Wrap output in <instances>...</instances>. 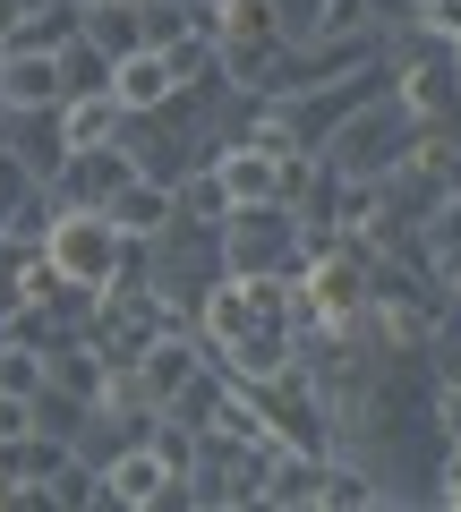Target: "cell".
Segmentation results:
<instances>
[{
	"label": "cell",
	"instance_id": "21",
	"mask_svg": "<svg viewBox=\"0 0 461 512\" xmlns=\"http://www.w3.org/2000/svg\"><path fill=\"white\" fill-rule=\"evenodd\" d=\"M171 205H180V214H197V222H222V214H231V197H222V180H214V163H197V171H180V180H171Z\"/></svg>",
	"mask_w": 461,
	"mask_h": 512
},
{
	"label": "cell",
	"instance_id": "25",
	"mask_svg": "<svg viewBox=\"0 0 461 512\" xmlns=\"http://www.w3.org/2000/svg\"><path fill=\"white\" fill-rule=\"evenodd\" d=\"M35 384H43V350H26V342L0 333V393H35Z\"/></svg>",
	"mask_w": 461,
	"mask_h": 512
},
{
	"label": "cell",
	"instance_id": "15",
	"mask_svg": "<svg viewBox=\"0 0 461 512\" xmlns=\"http://www.w3.org/2000/svg\"><path fill=\"white\" fill-rule=\"evenodd\" d=\"M26 410H35V436H60V444H77V436H86V419H94L86 393H69V384H52V376L26 393Z\"/></svg>",
	"mask_w": 461,
	"mask_h": 512
},
{
	"label": "cell",
	"instance_id": "26",
	"mask_svg": "<svg viewBox=\"0 0 461 512\" xmlns=\"http://www.w3.org/2000/svg\"><path fill=\"white\" fill-rule=\"evenodd\" d=\"M137 18H146V43H154V52L188 43V18H180V0H137Z\"/></svg>",
	"mask_w": 461,
	"mask_h": 512
},
{
	"label": "cell",
	"instance_id": "16",
	"mask_svg": "<svg viewBox=\"0 0 461 512\" xmlns=\"http://www.w3.org/2000/svg\"><path fill=\"white\" fill-rule=\"evenodd\" d=\"M222 402H231V376H222V367L205 359L197 376H188L180 393H171V402H163V419H180V427H197V436H205V427L222 419Z\"/></svg>",
	"mask_w": 461,
	"mask_h": 512
},
{
	"label": "cell",
	"instance_id": "9",
	"mask_svg": "<svg viewBox=\"0 0 461 512\" xmlns=\"http://www.w3.org/2000/svg\"><path fill=\"white\" fill-rule=\"evenodd\" d=\"M0 146L26 163V180L52 188V171L69 163V128H60V103H52V111H0Z\"/></svg>",
	"mask_w": 461,
	"mask_h": 512
},
{
	"label": "cell",
	"instance_id": "5",
	"mask_svg": "<svg viewBox=\"0 0 461 512\" xmlns=\"http://www.w3.org/2000/svg\"><path fill=\"white\" fill-rule=\"evenodd\" d=\"M248 393H257L265 436H274L282 453H333V419L316 410V393H308V376H299V367H282V376L248 384Z\"/></svg>",
	"mask_w": 461,
	"mask_h": 512
},
{
	"label": "cell",
	"instance_id": "4",
	"mask_svg": "<svg viewBox=\"0 0 461 512\" xmlns=\"http://www.w3.org/2000/svg\"><path fill=\"white\" fill-rule=\"evenodd\" d=\"M222 274H299L291 205H231L222 214Z\"/></svg>",
	"mask_w": 461,
	"mask_h": 512
},
{
	"label": "cell",
	"instance_id": "19",
	"mask_svg": "<svg viewBox=\"0 0 461 512\" xmlns=\"http://www.w3.org/2000/svg\"><path fill=\"white\" fill-rule=\"evenodd\" d=\"M69 35H86V9H77V0H35V9H26V26H18L26 52H60ZM18 43H9V52H18Z\"/></svg>",
	"mask_w": 461,
	"mask_h": 512
},
{
	"label": "cell",
	"instance_id": "14",
	"mask_svg": "<svg viewBox=\"0 0 461 512\" xmlns=\"http://www.w3.org/2000/svg\"><path fill=\"white\" fill-rule=\"evenodd\" d=\"M316 495H325V453H274V470H265V495H257V504L299 512V504H316Z\"/></svg>",
	"mask_w": 461,
	"mask_h": 512
},
{
	"label": "cell",
	"instance_id": "29",
	"mask_svg": "<svg viewBox=\"0 0 461 512\" xmlns=\"http://www.w3.org/2000/svg\"><path fill=\"white\" fill-rule=\"evenodd\" d=\"M35 436V410H26V393H0V444H26Z\"/></svg>",
	"mask_w": 461,
	"mask_h": 512
},
{
	"label": "cell",
	"instance_id": "30",
	"mask_svg": "<svg viewBox=\"0 0 461 512\" xmlns=\"http://www.w3.org/2000/svg\"><path fill=\"white\" fill-rule=\"evenodd\" d=\"M419 26L453 43V35H461V0H419Z\"/></svg>",
	"mask_w": 461,
	"mask_h": 512
},
{
	"label": "cell",
	"instance_id": "24",
	"mask_svg": "<svg viewBox=\"0 0 461 512\" xmlns=\"http://www.w3.org/2000/svg\"><path fill=\"white\" fill-rule=\"evenodd\" d=\"M60 461H69V444H60V436H26V444H9V470H18V478H35V487L60 470Z\"/></svg>",
	"mask_w": 461,
	"mask_h": 512
},
{
	"label": "cell",
	"instance_id": "31",
	"mask_svg": "<svg viewBox=\"0 0 461 512\" xmlns=\"http://www.w3.org/2000/svg\"><path fill=\"white\" fill-rule=\"evenodd\" d=\"M265 9H274V18H282V35H308V26H316V0H265Z\"/></svg>",
	"mask_w": 461,
	"mask_h": 512
},
{
	"label": "cell",
	"instance_id": "18",
	"mask_svg": "<svg viewBox=\"0 0 461 512\" xmlns=\"http://www.w3.org/2000/svg\"><path fill=\"white\" fill-rule=\"evenodd\" d=\"M60 128H69V146H120L129 111L111 103V94H77V103H60Z\"/></svg>",
	"mask_w": 461,
	"mask_h": 512
},
{
	"label": "cell",
	"instance_id": "1",
	"mask_svg": "<svg viewBox=\"0 0 461 512\" xmlns=\"http://www.w3.org/2000/svg\"><path fill=\"white\" fill-rule=\"evenodd\" d=\"M299 333H308V299L299 274H222L197 308V342L205 359L231 384H265L299 359Z\"/></svg>",
	"mask_w": 461,
	"mask_h": 512
},
{
	"label": "cell",
	"instance_id": "3",
	"mask_svg": "<svg viewBox=\"0 0 461 512\" xmlns=\"http://www.w3.org/2000/svg\"><path fill=\"white\" fill-rule=\"evenodd\" d=\"M410 137H419V120H410V103H402V94H368V103H359L351 120L333 128V137H325L316 154H325V163L342 171V180H376V171H393V163L410 154Z\"/></svg>",
	"mask_w": 461,
	"mask_h": 512
},
{
	"label": "cell",
	"instance_id": "27",
	"mask_svg": "<svg viewBox=\"0 0 461 512\" xmlns=\"http://www.w3.org/2000/svg\"><path fill=\"white\" fill-rule=\"evenodd\" d=\"M316 504H333V512H368L376 487H368L359 470H333V461H325V495H316Z\"/></svg>",
	"mask_w": 461,
	"mask_h": 512
},
{
	"label": "cell",
	"instance_id": "12",
	"mask_svg": "<svg viewBox=\"0 0 461 512\" xmlns=\"http://www.w3.org/2000/svg\"><path fill=\"white\" fill-rule=\"evenodd\" d=\"M60 103V60L52 52H9L0 60V111H52Z\"/></svg>",
	"mask_w": 461,
	"mask_h": 512
},
{
	"label": "cell",
	"instance_id": "32",
	"mask_svg": "<svg viewBox=\"0 0 461 512\" xmlns=\"http://www.w3.org/2000/svg\"><path fill=\"white\" fill-rule=\"evenodd\" d=\"M26 9H35V0H0V43H18V26H26Z\"/></svg>",
	"mask_w": 461,
	"mask_h": 512
},
{
	"label": "cell",
	"instance_id": "11",
	"mask_svg": "<svg viewBox=\"0 0 461 512\" xmlns=\"http://www.w3.org/2000/svg\"><path fill=\"white\" fill-rule=\"evenodd\" d=\"M282 154H265L257 137H240V146H222L214 154V180H222V197L231 205H282Z\"/></svg>",
	"mask_w": 461,
	"mask_h": 512
},
{
	"label": "cell",
	"instance_id": "23",
	"mask_svg": "<svg viewBox=\"0 0 461 512\" xmlns=\"http://www.w3.org/2000/svg\"><path fill=\"white\" fill-rule=\"evenodd\" d=\"M282 18L265 9V0H222V43H274Z\"/></svg>",
	"mask_w": 461,
	"mask_h": 512
},
{
	"label": "cell",
	"instance_id": "13",
	"mask_svg": "<svg viewBox=\"0 0 461 512\" xmlns=\"http://www.w3.org/2000/svg\"><path fill=\"white\" fill-rule=\"evenodd\" d=\"M103 214H111V231H120V239H154V231L171 222V180H146V171H137Z\"/></svg>",
	"mask_w": 461,
	"mask_h": 512
},
{
	"label": "cell",
	"instance_id": "6",
	"mask_svg": "<svg viewBox=\"0 0 461 512\" xmlns=\"http://www.w3.org/2000/svg\"><path fill=\"white\" fill-rule=\"evenodd\" d=\"M43 256H52L60 274H77V282H94V291H103V282L120 274V256H129V239L111 231V214H77V205H60Z\"/></svg>",
	"mask_w": 461,
	"mask_h": 512
},
{
	"label": "cell",
	"instance_id": "22",
	"mask_svg": "<svg viewBox=\"0 0 461 512\" xmlns=\"http://www.w3.org/2000/svg\"><path fill=\"white\" fill-rule=\"evenodd\" d=\"M427 265H436V274H461V197H444L436 214H427Z\"/></svg>",
	"mask_w": 461,
	"mask_h": 512
},
{
	"label": "cell",
	"instance_id": "8",
	"mask_svg": "<svg viewBox=\"0 0 461 512\" xmlns=\"http://www.w3.org/2000/svg\"><path fill=\"white\" fill-rule=\"evenodd\" d=\"M103 487H111V504H129V512H163V504H188V478L171 470V461L154 453L146 436H137L129 453H120V461L103 470Z\"/></svg>",
	"mask_w": 461,
	"mask_h": 512
},
{
	"label": "cell",
	"instance_id": "2",
	"mask_svg": "<svg viewBox=\"0 0 461 512\" xmlns=\"http://www.w3.org/2000/svg\"><path fill=\"white\" fill-rule=\"evenodd\" d=\"M146 282L171 299V308L197 316L205 291L222 282V222H197V214H180V205H171V222L146 239Z\"/></svg>",
	"mask_w": 461,
	"mask_h": 512
},
{
	"label": "cell",
	"instance_id": "10",
	"mask_svg": "<svg viewBox=\"0 0 461 512\" xmlns=\"http://www.w3.org/2000/svg\"><path fill=\"white\" fill-rule=\"evenodd\" d=\"M171 94H188V86H180V60H171V52H154V43H146V52L111 60V103L129 111V120H137V111H163Z\"/></svg>",
	"mask_w": 461,
	"mask_h": 512
},
{
	"label": "cell",
	"instance_id": "33",
	"mask_svg": "<svg viewBox=\"0 0 461 512\" xmlns=\"http://www.w3.org/2000/svg\"><path fill=\"white\" fill-rule=\"evenodd\" d=\"M0 60H9V43H0Z\"/></svg>",
	"mask_w": 461,
	"mask_h": 512
},
{
	"label": "cell",
	"instance_id": "7",
	"mask_svg": "<svg viewBox=\"0 0 461 512\" xmlns=\"http://www.w3.org/2000/svg\"><path fill=\"white\" fill-rule=\"evenodd\" d=\"M137 180V163H129V146H69V163L52 171V197L60 205H77V214H103L120 188Z\"/></svg>",
	"mask_w": 461,
	"mask_h": 512
},
{
	"label": "cell",
	"instance_id": "28",
	"mask_svg": "<svg viewBox=\"0 0 461 512\" xmlns=\"http://www.w3.org/2000/svg\"><path fill=\"white\" fill-rule=\"evenodd\" d=\"M188 18V43H222V0H180Z\"/></svg>",
	"mask_w": 461,
	"mask_h": 512
},
{
	"label": "cell",
	"instance_id": "34",
	"mask_svg": "<svg viewBox=\"0 0 461 512\" xmlns=\"http://www.w3.org/2000/svg\"><path fill=\"white\" fill-rule=\"evenodd\" d=\"M0 214H9V205H0Z\"/></svg>",
	"mask_w": 461,
	"mask_h": 512
},
{
	"label": "cell",
	"instance_id": "17",
	"mask_svg": "<svg viewBox=\"0 0 461 512\" xmlns=\"http://www.w3.org/2000/svg\"><path fill=\"white\" fill-rule=\"evenodd\" d=\"M86 43H94V52H111V60L146 52V18H137V0H94V9H86Z\"/></svg>",
	"mask_w": 461,
	"mask_h": 512
},
{
	"label": "cell",
	"instance_id": "20",
	"mask_svg": "<svg viewBox=\"0 0 461 512\" xmlns=\"http://www.w3.org/2000/svg\"><path fill=\"white\" fill-rule=\"evenodd\" d=\"M52 60H60V103H77V94H111V52H94L86 35H69Z\"/></svg>",
	"mask_w": 461,
	"mask_h": 512
}]
</instances>
